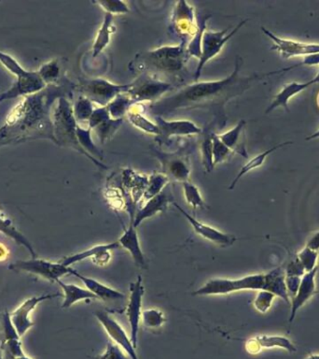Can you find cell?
I'll return each instance as SVG.
<instances>
[{
    "label": "cell",
    "instance_id": "obj_1",
    "mask_svg": "<svg viewBox=\"0 0 319 359\" xmlns=\"http://www.w3.org/2000/svg\"><path fill=\"white\" fill-rule=\"evenodd\" d=\"M242 65V58L237 57L235 70L227 78L213 82H196L187 85L175 95L154 102L149 106V110L154 115L163 117L179 110L209 108L214 110L218 119L223 117L226 121L225 105L232 98L242 96L254 82L267 76V73L242 76L240 74Z\"/></svg>",
    "mask_w": 319,
    "mask_h": 359
},
{
    "label": "cell",
    "instance_id": "obj_2",
    "mask_svg": "<svg viewBox=\"0 0 319 359\" xmlns=\"http://www.w3.org/2000/svg\"><path fill=\"white\" fill-rule=\"evenodd\" d=\"M71 82L47 85L35 95L26 96L7 116L0 128V148L30 140L47 139L57 143L52 122V108L62 96L71 95Z\"/></svg>",
    "mask_w": 319,
    "mask_h": 359
},
{
    "label": "cell",
    "instance_id": "obj_3",
    "mask_svg": "<svg viewBox=\"0 0 319 359\" xmlns=\"http://www.w3.org/2000/svg\"><path fill=\"white\" fill-rule=\"evenodd\" d=\"M187 45H168L140 52L129 64L130 70L141 73H163L174 75L180 73L187 63Z\"/></svg>",
    "mask_w": 319,
    "mask_h": 359
},
{
    "label": "cell",
    "instance_id": "obj_4",
    "mask_svg": "<svg viewBox=\"0 0 319 359\" xmlns=\"http://www.w3.org/2000/svg\"><path fill=\"white\" fill-rule=\"evenodd\" d=\"M52 122L57 145L74 149L90 159L94 164L102 168H107L98 160L86 153L80 145L77 137V123L74 117L73 106L66 96H62L55 102L52 112Z\"/></svg>",
    "mask_w": 319,
    "mask_h": 359
},
{
    "label": "cell",
    "instance_id": "obj_5",
    "mask_svg": "<svg viewBox=\"0 0 319 359\" xmlns=\"http://www.w3.org/2000/svg\"><path fill=\"white\" fill-rule=\"evenodd\" d=\"M265 273H257L245 276L240 279H210L204 286L200 287L193 293V295L205 297V295H228L231 293L252 290V291H260L265 287Z\"/></svg>",
    "mask_w": 319,
    "mask_h": 359
},
{
    "label": "cell",
    "instance_id": "obj_6",
    "mask_svg": "<svg viewBox=\"0 0 319 359\" xmlns=\"http://www.w3.org/2000/svg\"><path fill=\"white\" fill-rule=\"evenodd\" d=\"M248 21V19L241 21L231 32H229L230 29L221 30V31H210V30H205L202 37V55L201 58L199 59L195 73H194V82H196L198 81L202 68H204L205 64H207L209 60L212 59V58L217 57V55L220 54L224 45L245 26Z\"/></svg>",
    "mask_w": 319,
    "mask_h": 359
},
{
    "label": "cell",
    "instance_id": "obj_7",
    "mask_svg": "<svg viewBox=\"0 0 319 359\" xmlns=\"http://www.w3.org/2000/svg\"><path fill=\"white\" fill-rule=\"evenodd\" d=\"M173 87L172 82L160 81L151 74L141 73L135 82H131V87L126 94L135 104L146 101L154 103Z\"/></svg>",
    "mask_w": 319,
    "mask_h": 359
},
{
    "label": "cell",
    "instance_id": "obj_8",
    "mask_svg": "<svg viewBox=\"0 0 319 359\" xmlns=\"http://www.w3.org/2000/svg\"><path fill=\"white\" fill-rule=\"evenodd\" d=\"M131 84L116 85L105 79L85 80L80 82V91L82 96L100 107L107 106L120 94L126 93Z\"/></svg>",
    "mask_w": 319,
    "mask_h": 359
},
{
    "label": "cell",
    "instance_id": "obj_9",
    "mask_svg": "<svg viewBox=\"0 0 319 359\" xmlns=\"http://www.w3.org/2000/svg\"><path fill=\"white\" fill-rule=\"evenodd\" d=\"M9 269L13 272L32 273L45 280L57 283L63 276L71 274L72 268L66 267L59 261L52 262L44 259L32 258L31 261H17L10 264Z\"/></svg>",
    "mask_w": 319,
    "mask_h": 359
},
{
    "label": "cell",
    "instance_id": "obj_10",
    "mask_svg": "<svg viewBox=\"0 0 319 359\" xmlns=\"http://www.w3.org/2000/svg\"><path fill=\"white\" fill-rule=\"evenodd\" d=\"M152 154L156 156L162 164V173L169 180L185 183L191 175V162L186 151H177L176 153H163L158 149L151 148Z\"/></svg>",
    "mask_w": 319,
    "mask_h": 359
},
{
    "label": "cell",
    "instance_id": "obj_11",
    "mask_svg": "<svg viewBox=\"0 0 319 359\" xmlns=\"http://www.w3.org/2000/svg\"><path fill=\"white\" fill-rule=\"evenodd\" d=\"M145 294V287L143 286L142 277L138 276L137 281L132 283L130 286V297L128 305L126 308V316L128 318L131 336L130 339L135 349L138 347V331L141 321V314H142L143 297Z\"/></svg>",
    "mask_w": 319,
    "mask_h": 359
},
{
    "label": "cell",
    "instance_id": "obj_12",
    "mask_svg": "<svg viewBox=\"0 0 319 359\" xmlns=\"http://www.w3.org/2000/svg\"><path fill=\"white\" fill-rule=\"evenodd\" d=\"M263 34L267 36L273 41L271 50L279 52L281 57L285 59L296 57H308V55L319 54V43H301V41L285 40L274 34L265 27H260Z\"/></svg>",
    "mask_w": 319,
    "mask_h": 359
},
{
    "label": "cell",
    "instance_id": "obj_13",
    "mask_svg": "<svg viewBox=\"0 0 319 359\" xmlns=\"http://www.w3.org/2000/svg\"><path fill=\"white\" fill-rule=\"evenodd\" d=\"M172 24L175 32L180 38H184L183 43L188 40H193L199 30L198 22L195 17L194 8L186 1L177 2L172 16Z\"/></svg>",
    "mask_w": 319,
    "mask_h": 359
},
{
    "label": "cell",
    "instance_id": "obj_14",
    "mask_svg": "<svg viewBox=\"0 0 319 359\" xmlns=\"http://www.w3.org/2000/svg\"><path fill=\"white\" fill-rule=\"evenodd\" d=\"M94 316L98 320L100 325L104 328L107 335L114 342V344L119 345L129 356L131 359H140L135 351L134 345L130 337L127 335L126 330L117 322V320L113 318L110 314L105 312H96Z\"/></svg>",
    "mask_w": 319,
    "mask_h": 359
},
{
    "label": "cell",
    "instance_id": "obj_15",
    "mask_svg": "<svg viewBox=\"0 0 319 359\" xmlns=\"http://www.w3.org/2000/svg\"><path fill=\"white\" fill-rule=\"evenodd\" d=\"M60 297H63V294L55 293V294H45L40 295V297L27 298L26 302L22 303L15 312L10 314L13 325H15L20 338L34 325V322L30 319V314L35 310L36 307L45 300Z\"/></svg>",
    "mask_w": 319,
    "mask_h": 359
},
{
    "label": "cell",
    "instance_id": "obj_16",
    "mask_svg": "<svg viewBox=\"0 0 319 359\" xmlns=\"http://www.w3.org/2000/svg\"><path fill=\"white\" fill-rule=\"evenodd\" d=\"M173 205L179 210L180 214L190 223L194 232H195L197 235H199V236H201L202 239H205L208 242H213V244L223 247H231V245L237 242V237H235L234 235L224 233V232H221L217 228H212V226H208L207 224L200 222L199 220L191 217L188 212H186L184 209H182L181 207L176 203H174Z\"/></svg>",
    "mask_w": 319,
    "mask_h": 359
},
{
    "label": "cell",
    "instance_id": "obj_17",
    "mask_svg": "<svg viewBox=\"0 0 319 359\" xmlns=\"http://www.w3.org/2000/svg\"><path fill=\"white\" fill-rule=\"evenodd\" d=\"M47 85L38 75V71H29L27 75L16 79L13 87L6 92L0 95V102L12 101V99L26 98V96L35 95L45 89Z\"/></svg>",
    "mask_w": 319,
    "mask_h": 359
},
{
    "label": "cell",
    "instance_id": "obj_18",
    "mask_svg": "<svg viewBox=\"0 0 319 359\" xmlns=\"http://www.w3.org/2000/svg\"><path fill=\"white\" fill-rule=\"evenodd\" d=\"M156 125L159 128L160 135L156 138L157 142L168 143L171 137L188 136V135L202 134V129L188 120L166 121L165 119L156 116Z\"/></svg>",
    "mask_w": 319,
    "mask_h": 359
},
{
    "label": "cell",
    "instance_id": "obj_19",
    "mask_svg": "<svg viewBox=\"0 0 319 359\" xmlns=\"http://www.w3.org/2000/svg\"><path fill=\"white\" fill-rule=\"evenodd\" d=\"M319 272V265L309 272L305 273L302 277L301 284L295 297L290 300V323L295 319L297 314L313 297L318 294L316 278Z\"/></svg>",
    "mask_w": 319,
    "mask_h": 359
},
{
    "label": "cell",
    "instance_id": "obj_20",
    "mask_svg": "<svg viewBox=\"0 0 319 359\" xmlns=\"http://www.w3.org/2000/svg\"><path fill=\"white\" fill-rule=\"evenodd\" d=\"M174 203L173 192H172L171 187L168 184L160 194L155 196L151 200H147L145 205L138 210L137 214L133 217L131 222L133 226L137 228L143 221L154 217L159 212H165V210H168L169 204H173Z\"/></svg>",
    "mask_w": 319,
    "mask_h": 359
},
{
    "label": "cell",
    "instance_id": "obj_21",
    "mask_svg": "<svg viewBox=\"0 0 319 359\" xmlns=\"http://www.w3.org/2000/svg\"><path fill=\"white\" fill-rule=\"evenodd\" d=\"M279 348L288 353H296L297 347L290 339L285 336L260 335L248 339L246 349L249 353H258L263 349Z\"/></svg>",
    "mask_w": 319,
    "mask_h": 359
},
{
    "label": "cell",
    "instance_id": "obj_22",
    "mask_svg": "<svg viewBox=\"0 0 319 359\" xmlns=\"http://www.w3.org/2000/svg\"><path fill=\"white\" fill-rule=\"evenodd\" d=\"M319 82V71L318 74L311 81L306 82H292L290 84L285 85L284 88H282V90L280 91L279 94L274 98L273 102L265 110L266 115L273 112V110L277 109V108H283L287 110V112H290V108H288V101L290 98H292L294 96L298 95V94L302 93V91L307 89L310 85L318 84Z\"/></svg>",
    "mask_w": 319,
    "mask_h": 359
},
{
    "label": "cell",
    "instance_id": "obj_23",
    "mask_svg": "<svg viewBox=\"0 0 319 359\" xmlns=\"http://www.w3.org/2000/svg\"><path fill=\"white\" fill-rule=\"evenodd\" d=\"M71 274L79 278L84 284L86 288L93 293L94 295H96L98 300H104V302H110V300H123V298H126V295L118 291V290L105 286V284L100 283V281L94 280L93 278L86 277V276H83L77 272V270L72 269Z\"/></svg>",
    "mask_w": 319,
    "mask_h": 359
},
{
    "label": "cell",
    "instance_id": "obj_24",
    "mask_svg": "<svg viewBox=\"0 0 319 359\" xmlns=\"http://www.w3.org/2000/svg\"><path fill=\"white\" fill-rule=\"evenodd\" d=\"M120 247L128 251L131 255L133 261L135 264L140 268L146 267L145 256L141 249L140 239L135 228L133 224H130L129 228L124 230V234L121 235L120 239L118 240Z\"/></svg>",
    "mask_w": 319,
    "mask_h": 359
},
{
    "label": "cell",
    "instance_id": "obj_25",
    "mask_svg": "<svg viewBox=\"0 0 319 359\" xmlns=\"http://www.w3.org/2000/svg\"><path fill=\"white\" fill-rule=\"evenodd\" d=\"M265 287L263 290L272 293L276 298H280L285 302L290 305V297L287 286H285V270L281 267L276 268L270 272L265 273Z\"/></svg>",
    "mask_w": 319,
    "mask_h": 359
},
{
    "label": "cell",
    "instance_id": "obj_26",
    "mask_svg": "<svg viewBox=\"0 0 319 359\" xmlns=\"http://www.w3.org/2000/svg\"><path fill=\"white\" fill-rule=\"evenodd\" d=\"M246 125V120H240L234 129L225 132V133L218 135V137L234 153L239 154L240 156L248 159V154L246 150L243 136Z\"/></svg>",
    "mask_w": 319,
    "mask_h": 359
},
{
    "label": "cell",
    "instance_id": "obj_27",
    "mask_svg": "<svg viewBox=\"0 0 319 359\" xmlns=\"http://www.w3.org/2000/svg\"><path fill=\"white\" fill-rule=\"evenodd\" d=\"M57 283L59 284L63 291V309L71 308L75 303L82 302V300H98L96 295L89 291L87 288H82V287L77 286L76 284H66L61 280H58Z\"/></svg>",
    "mask_w": 319,
    "mask_h": 359
},
{
    "label": "cell",
    "instance_id": "obj_28",
    "mask_svg": "<svg viewBox=\"0 0 319 359\" xmlns=\"http://www.w3.org/2000/svg\"><path fill=\"white\" fill-rule=\"evenodd\" d=\"M113 21H114V15H110V13H105L102 26L100 27L98 31H97L96 40H94L93 44L94 58L98 57L109 46L110 40H112V35L115 32Z\"/></svg>",
    "mask_w": 319,
    "mask_h": 359
},
{
    "label": "cell",
    "instance_id": "obj_29",
    "mask_svg": "<svg viewBox=\"0 0 319 359\" xmlns=\"http://www.w3.org/2000/svg\"><path fill=\"white\" fill-rule=\"evenodd\" d=\"M123 183L127 189H129L130 195L134 203H137L141 198H143L144 192L148 186L149 178L127 168L123 173Z\"/></svg>",
    "mask_w": 319,
    "mask_h": 359
},
{
    "label": "cell",
    "instance_id": "obj_30",
    "mask_svg": "<svg viewBox=\"0 0 319 359\" xmlns=\"http://www.w3.org/2000/svg\"><path fill=\"white\" fill-rule=\"evenodd\" d=\"M120 248L118 242H110V244H99L96 247L90 248V249L82 251V252L74 254V255L66 256L59 261L60 263L65 265L66 267H71V265L79 263L88 258H94L100 254L105 252V251H112Z\"/></svg>",
    "mask_w": 319,
    "mask_h": 359
},
{
    "label": "cell",
    "instance_id": "obj_31",
    "mask_svg": "<svg viewBox=\"0 0 319 359\" xmlns=\"http://www.w3.org/2000/svg\"><path fill=\"white\" fill-rule=\"evenodd\" d=\"M292 142L279 143V145L268 149V150L263 152L262 154H258V156L249 160L248 163H246V164L243 166L239 173H238L237 177H235L234 179V181L232 182L231 186H229V190H234L235 186H237L238 182L240 181L241 178L245 176L246 173H248L249 171L256 170V168L262 167L266 159H267V157L270 156L271 154H273L274 151L279 150L280 148L285 147V146L292 145Z\"/></svg>",
    "mask_w": 319,
    "mask_h": 359
},
{
    "label": "cell",
    "instance_id": "obj_32",
    "mask_svg": "<svg viewBox=\"0 0 319 359\" xmlns=\"http://www.w3.org/2000/svg\"><path fill=\"white\" fill-rule=\"evenodd\" d=\"M0 233L10 237L16 244L26 247L27 249L29 251V253L31 254V258L33 259L37 258L34 248H33L29 240L15 228L12 220L9 219V218L4 217L3 215L1 214V212H0Z\"/></svg>",
    "mask_w": 319,
    "mask_h": 359
},
{
    "label": "cell",
    "instance_id": "obj_33",
    "mask_svg": "<svg viewBox=\"0 0 319 359\" xmlns=\"http://www.w3.org/2000/svg\"><path fill=\"white\" fill-rule=\"evenodd\" d=\"M126 116L129 122L140 131L145 132L147 134L155 135L156 137L159 136L160 131L156 123L151 122L142 112L135 110V107L130 108Z\"/></svg>",
    "mask_w": 319,
    "mask_h": 359
},
{
    "label": "cell",
    "instance_id": "obj_34",
    "mask_svg": "<svg viewBox=\"0 0 319 359\" xmlns=\"http://www.w3.org/2000/svg\"><path fill=\"white\" fill-rule=\"evenodd\" d=\"M132 105H135L134 101L126 93H123L116 96L110 103L107 105V108L109 110L110 117L118 120V119H124Z\"/></svg>",
    "mask_w": 319,
    "mask_h": 359
},
{
    "label": "cell",
    "instance_id": "obj_35",
    "mask_svg": "<svg viewBox=\"0 0 319 359\" xmlns=\"http://www.w3.org/2000/svg\"><path fill=\"white\" fill-rule=\"evenodd\" d=\"M169 184V178L162 173H154L149 177V183L144 192V200H149L160 194Z\"/></svg>",
    "mask_w": 319,
    "mask_h": 359
},
{
    "label": "cell",
    "instance_id": "obj_36",
    "mask_svg": "<svg viewBox=\"0 0 319 359\" xmlns=\"http://www.w3.org/2000/svg\"><path fill=\"white\" fill-rule=\"evenodd\" d=\"M91 129L82 128V126H80L79 124H77V140H79L80 145L82 146V148L86 153L90 154V156L94 157V159L97 157V159H102L103 154L101 152L98 150V148L96 147V145H94L93 139H91Z\"/></svg>",
    "mask_w": 319,
    "mask_h": 359
},
{
    "label": "cell",
    "instance_id": "obj_37",
    "mask_svg": "<svg viewBox=\"0 0 319 359\" xmlns=\"http://www.w3.org/2000/svg\"><path fill=\"white\" fill-rule=\"evenodd\" d=\"M124 124V119H114L110 118L109 120L105 121L102 124H100L98 126L94 129L97 136L102 145H105V142H109L113 136H114L118 129L121 128V126Z\"/></svg>",
    "mask_w": 319,
    "mask_h": 359
},
{
    "label": "cell",
    "instance_id": "obj_38",
    "mask_svg": "<svg viewBox=\"0 0 319 359\" xmlns=\"http://www.w3.org/2000/svg\"><path fill=\"white\" fill-rule=\"evenodd\" d=\"M94 103L84 96H80L73 105L74 117L77 123L87 122L94 112Z\"/></svg>",
    "mask_w": 319,
    "mask_h": 359
},
{
    "label": "cell",
    "instance_id": "obj_39",
    "mask_svg": "<svg viewBox=\"0 0 319 359\" xmlns=\"http://www.w3.org/2000/svg\"><path fill=\"white\" fill-rule=\"evenodd\" d=\"M38 75L46 85L57 84L59 80L61 68L57 59L51 60L41 66L38 71Z\"/></svg>",
    "mask_w": 319,
    "mask_h": 359
},
{
    "label": "cell",
    "instance_id": "obj_40",
    "mask_svg": "<svg viewBox=\"0 0 319 359\" xmlns=\"http://www.w3.org/2000/svg\"><path fill=\"white\" fill-rule=\"evenodd\" d=\"M166 321L165 314L158 309H147L141 314V321L142 325L149 330H158L162 328Z\"/></svg>",
    "mask_w": 319,
    "mask_h": 359
},
{
    "label": "cell",
    "instance_id": "obj_41",
    "mask_svg": "<svg viewBox=\"0 0 319 359\" xmlns=\"http://www.w3.org/2000/svg\"><path fill=\"white\" fill-rule=\"evenodd\" d=\"M213 134L211 132H205L202 135L201 140V154L202 164H204L205 170L207 173H211L214 168V163H213Z\"/></svg>",
    "mask_w": 319,
    "mask_h": 359
},
{
    "label": "cell",
    "instance_id": "obj_42",
    "mask_svg": "<svg viewBox=\"0 0 319 359\" xmlns=\"http://www.w3.org/2000/svg\"><path fill=\"white\" fill-rule=\"evenodd\" d=\"M182 184L184 198L188 205H191L195 210L205 208V203L201 193L199 191L198 187L194 186L193 184L188 181L185 182Z\"/></svg>",
    "mask_w": 319,
    "mask_h": 359
},
{
    "label": "cell",
    "instance_id": "obj_43",
    "mask_svg": "<svg viewBox=\"0 0 319 359\" xmlns=\"http://www.w3.org/2000/svg\"><path fill=\"white\" fill-rule=\"evenodd\" d=\"M213 163L214 167L221 163L227 161L232 156L234 152L227 147L225 145L220 139H218L217 134H213Z\"/></svg>",
    "mask_w": 319,
    "mask_h": 359
},
{
    "label": "cell",
    "instance_id": "obj_44",
    "mask_svg": "<svg viewBox=\"0 0 319 359\" xmlns=\"http://www.w3.org/2000/svg\"><path fill=\"white\" fill-rule=\"evenodd\" d=\"M318 252L305 247L299 251L298 255H297V259L301 262L302 267L304 268L305 272H309L311 270L315 269L316 267L318 266Z\"/></svg>",
    "mask_w": 319,
    "mask_h": 359
},
{
    "label": "cell",
    "instance_id": "obj_45",
    "mask_svg": "<svg viewBox=\"0 0 319 359\" xmlns=\"http://www.w3.org/2000/svg\"><path fill=\"white\" fill-rule=\"evenodd\" d=\"M0 63H1L10 73L15 75L16 79L22 78V77L26 76L29 73V71H26L24 68H22V66L16 61L15 58L1 51H0Z\"/></svg>",
    "mask_w": 319,
    "mask_h": 359
},
{
    "label": "cell",
    "instance_id": "obj_46",
    "mask_svg": "<svg viewBox=\"0 0 319 359\" xmlns=\"http://www.w3.org/2000/svg\"><path fill=\"white\" fill-rule=\"evenodd\" d=\"M276 298V295L270 292L265 291V290H260V291H258L253 302L254 308L259 313L265 314L270 310Z\"/></svg>",
    "mask_w": 319,
    "mask_h": 359
},
{
    "label": "cell",
    "instance_id": "obj_47",
    "mask_svg": "<svg viewBox=\"0 0 319 359\" xmlns=\"http://www.w3.org/2000/svg\"><path fill=\"white\" fill-rule=\"evenodd\" d=\"M3 351L5 358L10 359L13 358H19L26 355L24 353L23 346L20 339H8V341L2 342L1 346Z\"/></svg>",
    "mask_w": 319,
    "mask_h": 359
},
{
    "label": "cell",
    "instance_id": "obj_48",
    "mask_svg": "<svg viewBox=\"0 0 319 359\" xmlns=\"http://www.w3.org/2000/svg\"><path fill=\"white\" fill-rule=\"evenodd\" d=\"M97 5H99L103 10H105V13H110V15H124V13H128L130 9L128 5L124 1H99L96 2Z\"/></svg>",
    "mask_w": 319,
    "mask_h": 359
},
{
    "label": "cell",
    "instance_id": "obj_49",
    "mask_svg": "<svg viewBox=\"0 0 319 359\" xmlns=\"http://www.w3.org/2000/svg\"><path fill=\"white\" fill-rule=\"evenodd\" d=\"M91 359H131L129 356L119 345L109 342L104 353L96 356H91Z\"/></svg>",
    "mask_w": 319,
    "mask_h": 359
},
{
    "label": "cell",
    "instance_id": "obj_50",
    "mask_svg": "<svg viewBox=\"0 0 319 359\" xmlns=\"http://www.w3.org/2000/svg\"><path fill=\"white\" fill-rule=\"evenodd\" d=\"M2 330H3V341L13 339H21L18 335L17 330L13 325L12 316L8 310L5 311L2 316Z\"/></svg>",
    "mask_w": 319,
    "mask_h": 359
},
{
    "label": "cell",
    "instance_id": "obj_51",
    "mask_svg": "<svg viewBox=\"0 0 319 359\" xmlns=\"http://www.w3.org/2000/svg\"><path fill=\"white\" fill-rule=\"evenodd\" d=\"M110 118L112 117H110V112L107 106L97 108V109H94L93 115H91L90 119H89L88 128L93 131V129L98 126L100 124L109 120Z\"/></svg>",
    "mask_w": 319,
    "mask_h": 359
},
{
    "label": "cell",
    "instance_id": "obj_52",
    "mask_svg": "<svg viewBox=\"0 0 319 359\" xmlns=\"http://www.w3.org/2000/svg\"><path fill=\"white\" fill-rule=\"evenodd\" d=\"M316 65H319V54L308 55V57H305V59L304 60V61L299 63V64L294 65V66H292V67L281 68V70L276 71H271V73H268V76L276 75V74L285 73V71H290L291 70H294V68L301 67V66H316Z\"/></svg>",
    "mask_w": 319,
    "mask_h": 359
},
{
    "label": "cell",
    "instance_id": "obj_53",
    "mask_svg": "<svg viewBox=\"0 0 319 359\" xmlns=\"http://www.w3.org/2000/svg\"><path fill=\"white\" fill-rule=\"evenodd\" d=\"M305 273H306V272H305L304 268L302 267L301 262H299L297 258L294 259V261H290L285 270V274L287 277L302 278Z\"/></svg>",
    "mask_w": 319,
    "mask_h": 359
},
{
    "label": "cell",
    "instance_id": "obj_54",
    "mask_svg": "<svg viewBox=\"0 0 319 359\" xmlns=\"http://www.w3.org/2000/svg\"><path fill=\"white\" fill-rule=\"evenodd\" d=\"M301 281V277H287L285 276V286H287L288 297H290V300L295 297Z\"/></svg>",
    "mask_w": 319,
    "mask_h": 359
},
{
    "label": "cell",
    "instance_id": "obj_55",
    "mask_svg": "<svg viewBox=\"0 0 319 359\" xmlns=\"http://www.w3.org/2000/svg\"><path fill=\"white\" fill-rule=\"evenodd\" d=\"M110 259H112L110 251H105V252L100 254V255L93 258V262L94 263L98 265V266H104V265L109 263Z\"/></svg>",
    "mask_w": 319,
    "mask_h": 359
},
{
    "label": "cell",
    "instance_id": "obj_56",
    "mask_svg": "<svg viewBox=\"0 0 319 359\" xmlns=\"http://www.w3.org/2000/svg\"><path fill=\"white\" fill-rule=\"evenodd\" d=\"M305 247L310 248L316 252H319V231L313 234L312 237L308 240L306 245Z\"/></svg>",
    "mask_w": 319,
    "mask_h": 359
},
{
    "label": "cell",
    "instance_id": "obj_57",
    "mask_svg": "<svg viewBox=\"0 0 319 359\" xmlns=\"http://www.w3.org/2000/svg\"><path fill=\"white\" fill-rule=\"evenodd\" d=\"M8 258V252L3 244H0V261H4Z\"/></svg>",
    "mask_w": 319,
    "mask_h": 359
},
{
    "label": "cell",
    "instance_id": "obj_58",
    "mask_svg": "<svg viewBox=\"0 0 319 359\" xmlns=\"http://www.w3.org/2000/svg\"><path fill=\"white\" fill-rule=\"evenodd\" d=\"M319 139V129L318 131L315 132V133L310 135L309 137L305 138V140H312Z\"/></svg>",
    "mask_w": 319,
    "mask_h": 359
},
{
    "label": "cell",
    "instance_id": "obj_59",
    "mask_svg": "<svg viewBox=\"0 0 319 359\" xmlns=\"http://www.w3.org/2000/svg\"><path fill=\"white\" fill-rule=\"evenodd\" d=\"M305 359H319V355L318 353H310Z\"/></svg>",
    "mask_w": 319,
    "mask_h": 359
},
{
    "label": "cell",
    "instance_id": "obj_60",
    "mask_svg": "<svg viewBox=\"0 0 319 359\" xmlns=\"http://www.w3.org/2000/svg\"><path fill=\"white\" fill-rule=\"evenodd\" d=\"M10 359H33L32 358H30V356L24 355L23 356H19V358H13Z\"/></svg>",
    "mask_w": 319,
    "mask_h": 359
},
{
    "label": "cell",
    "instance_id": "obj_61",
    "mask_svg": "<svg viewBox=\"0 0 319 359\" xmlns=\"http://www.w3.org/2000/svg\"><path fill=\"white\" fill-rule=\"evenodd\" d=\"M0 359H6L4 356L3 351H2L1 348H0Z\"/></svg>",
    "mask_w": 319,
    "mask_h": 359
}]
</instances>
